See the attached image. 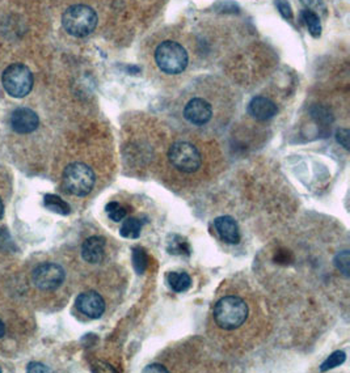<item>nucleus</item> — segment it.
Masks as SVG:
<instances>
[{
	"label": "nucleus",
	"instance_id": "nucleus-15",
	"mask_svg": "<svg viewBox=\"0 0 350 373\" xmlns=\"http://www.w3.org/2000/svg\"><path fill=\"white\" fill-rule=\"evenodd\" d=\"M168 283L175 292H185L186 290H189L192 279L186 272H170L168 275Z\"/></svg>",
	"mask_w": 350,
	"mask_h": 373
},
{
	"label": "nucleus",
	"instance_id": "nucleus-5",
	"mask_svg": "<svg viewBox=\"0 0 350 373\" xmlns=\"http://www.w3.org/2000/svg\"><path fill=\"white\" fill-rule=\"evenodd\" d=\"M95 173L88 165L75 163L68 165L63 173V183L67 192L77 197H86L95 186Z\"/></svg>",
	"mask_w": 350,
	"mask_h": 373
},
{
	"label": "nucleus",
	"instance_id": "nucleus-14",
	"mask_svg": "<svg viewBox=\"0 0 350 373\" xmlns=\"http://www.w3.org/2000/svg\"><path fill=\"white\" fill-rule=\"evenodd\" d=\"M44 206L47 210L57 213L59 215H68L71 213L70 206L54 194H46L44 198Z\"/></svg>",
	"mask_w": 350,
	"mask_h": 373
},
{
	"label": "nucleus",
	"instance_id": "nucleus-18",
	"mask_svg": "<svg viewBox=\"0 0 350 373\" xmlns=\"http://www.w3.org/2000/svg\"><path fill=\"white\" fill-rule=\"evenodd\" d=\"M133 265L138 274H143L148 265V257L146 251L142 248H134L133 250Z\"/></svg>",
	"mask_w": 350,
	"mask_h": 373
},
{
	"label": "nucleus",
	"instance_id": "nucleus-2",
	"mask_svg": "<svg viewBox=\"0 0 350 373\" xmlns=\"http://www.w3.org/2000/svg\"><path fill=\"white\" fill-rule=\"evenodd\" d=\"M248 317V306L237 296H226L221 299L214 309L216 324L225 330L240 328Z\"/></svg>",
	"mask_w": 350,
	"mask_h": 373
},
{
	"label": "nucleus",
	"instance_id": "nucleus-12",
	"mask_svg": "<svg viewBox=\"0 0 350 373\" xmlns=\"http://www.w3.org/2000/svg\"><path fill=\"white\" fill-rule=\"evenodd\" d=\"M214 226L218 235L228 244H239L240 232L237 223L231 216H219L214 220Z\"/></svg>",
	"mask_w": 350,
	"mask_h": 373
},
{
	"label": "nucleus",
	"instance_id": "nucleus-22",
	"mask_svg": "<svg viewBox=\"0 0 350 373\" xmlns=\"http://www.w3.org/2000/svg\"><path fill=\"white\" fill-rule=\"evenodd\" d=\"M301 1L305 6V10H310L315 13L319 12V13L327 15V7H326L324 0H301Z\"/></svg>",
	"mask_w": 350,
	"mask_h": 373
},
{
	"label": "nucleus",
	"instance_id": "nucleus-24",
	"mask_svg": "<svg viewBox=\"0 0 350 373\" xmlns=\"http://www.w3.org/2000/svg\"><path fill=\"white\" fill-rule=\"evenodd\" d=\"M276 6H277L280 13L283 15V19H286V20L293 19V10H292V6L287 0H276Z\"/></svg>",
	"mask_w": 350,
	"mask_h": 373
},
{
	"label": "nucleus",
	"instance_id": "nucleus-25",
	"mask_svg": "<svg viewBox=\"0 0 350 373\" xmlns=\"http://www.w3.org/2000/svg\"><path fill=\"white\" fill-rule=\"evenodd\" d=\"M349 130L348 129H340L336 133V139L340 144L345 149H349Z\"/></svg>",
	"mask_w": 350,
	"mask_h": 373
},
{
	"label": "nucleus",
	"instance_id": "nucleus-4",
	"mask_svg": "<svg viewBox=\"0 0 350 373\" xmlns=\"http://www.w3.org/2000/svg\"><path fill=\"white\" fill-rule=\"evenodd\" d=\"M1 83L10 96L15 99H23L33 88V74L26 66L16 63L4 69Z\"/></svg>",
	"mask_w": 350,
	"mask_h": 373
},
{
	"label": "nucleus",
	"instance_id": "nucleus-6",
	"mask_svg": "<svg viewBox=\"0 0 350 373\" xmlns=\"http://www.w3.org/2000/svg\"><path fill=\"white\" fill-rule=\"evenodd\" d=\"M168 158L172 165L184 173L197 172L202 164L200 151L186 142H177L172 144L168 151Z\"/></svg>",
	"mask_w": 350,
	"mask_h": 373
},
{
	"label": "nucleus",
	"instance_id": "nucleus-7",
	"mask_svg": "<svg viewBox=\"0 0 350 373\" xmlns=\"http://www.w3.org/2000/svg\"><path fill=\"white\" fill-rule=\"evenodd\" d=\"M32 281L42 291H54L65 281V270L57 263H44L34 270Z\"/></svg>",
	"mask_w": 350,
	"mask_h": 373
},
{
	"label": "nucleus",
	"instance_id": "nucleus-21",
	"mask_svg": "<svg viewBox=\"0 0 350 373\" xmlns=\"http://www.w3.org/2000/svg\"><path fill=\"white\" fill-rule=\"evenodd\" d=\"M349 251L344 250L339 253L335 258V265L339 269L340 272H342L345 276H349Z\"/></svg>",
	"mask_w": 350,
	"mask_h": 373
},
{
	"label": "nucleus",
	"instance_id": "nucleus-26",
	"mask_svg": "<svg viewBox=\"0 0 350 373\" xmlns=\"http://www.w3.org/2000/svg\"><path fill=\"white\" fill-rule=\"evenodd\" d=\"M218 7H221L219 8V11L222 12H231V13H235V10H239L237 8V4L235 3H232V1H226V3H219L218 4Z\"/></svg>",
	"mask_w": 350,
	"mask_h": 373
},
{
	"label": "nucleus",
	"instance_id": "nucleus-3",
	"mask_svg": "<svg viewBox=\"0 0 350 373\" xmlns=\"http://www.w3.org/2000/svg\"><path fill=\"white\" fill-rule=\"evenodd\" d=\"M155 62L159 69L168 75L181 74L189 62L184 46L175 41H164L155 50Z\"/></svg>",
	"mask_w": 350,
	"mask_h": 373
},
{
	"label": "nucleus",
	"instance_id": "nucleus-16",
	"mask_svg": "<svg viewBox=\"0 0 350 373\" xmlns=\"http://www.w3.org/2000/svg\"><path fill=\"white\" fill-rule=\"evenodd\" d=\"M302 17H303V22H305L310 34L314 38H319L321 35V23H320L319 15L315 12L310 11V10H305L302 12Z\"/></svg>",
	"mask_w": 350,
	"mask_h": 373
},
{
	"label": "nucleus",
	"instance_id": "nucleus-30",
	"mask_svg": "<svg viewBox=\"0 0 350 373\" xmlns=\"http://www.w3.org/2000/svg\"><path fill=\"white\" fill-rule=\"evenodd\" d=\"M3 214H4V204H3L1 199H0V219L3 217Z\"/></svg>",
	"mask_w": 350,
	"mask_h": 373
},
{
	"label": "nucleus",
	"instance_id": "nucleus-11",
	"mask_svg": "<svg viewBox=\"0 0 350 373\" xmlns=\"http://www.w3.org/2000/svg\"><path fill=\"white\" fill-rule=\"evenodd\" d=\"M248 112L257 121H268L277 114L278 108L269 99L257 96V97H253L249 102Z\"/></svg>",
	"mask_w": 350,
	"mask_h": 373
},
{
	"label": "nucleus",
	"instance_id": "nucleus-9",
	"mask_svg": "<svg viewBox=\"0 0 350 373\" xmlns=\"http://www.w3.org/2000/svg\"><path fill=\"white\" fill-rule=\"evenodd\" d=\"M40 124L38 115L29 108H17L11 114V127L19 134H31Z\"/></svg>",
	"mask_w": 350,
	"mask_h": 373
},
{
	"label": "nucleus",
	"instance_id": "nucleus-17",
	"mask_svg": "<svg viewBox=\"0 0 350 373\" xmlns=\"http://www.w3.org/2000/svg\"><path fill=\"white\" fill-rule=\"evenodd\" d=\"M143 223L136 219V217H129L124 222V224L121 226V236L126 238H138L141 236V231H142Z\"/></svg>",
	"mask_w": 350,
	"mask_h": 373
},
{
	"label": "nucleus",
	"instance_id": "nucleus-31",
	"mask_svg": "<svg viewBox=\"0 0 350 373\" xmlns=\"http://www.w3.org/2000/svg\"><path fill=\"white\" fill-rule=\"evenodd\" d=\"M0 372H1V368H0Z\"/></svg>",
	"mask_w": 350,
	"mask_h": 373
},
{
	"label": "nucleus",
	"instance_id": "nucleus-1",
	"mask_svg": "<svg viewBox=\"0 0 350 373\" xmlns=\"http://www.w3.org/2000/svg\"><path fill=\"white\" fill-rule=\"evenodd\" d=\"M97 13L84 4H75L68 7L62 16V25L70 35L87 37L97 26Z\"/></svg>",
	"mask_w": 350,
	"mask_h": 373
},
{
	"label": "nucleus",
	"instance_id": "nucleus-10",
	"mask_svg": "<svg viewBox=\"0 0 350 373\" xmlns=\"http://www.w3.org/2000/svg\"><path fill=\"white\" fill-rule=\"evenodd\" d=\"M77 308L90 318H100L105 312V301L96 292H84L77 299Z\"/></svg>",
	"mask_w": 350,
	"mask_h": 373
},
{
	"label": "nucleus",
	"instance_id": "nucleus-19",
	"mask_svg": "<svg viewBox=\"0 0 350 373\" xmlns=\"http://www.w3.org/2000/svg\"><path fill=\"white\" fill-rule=\"evenodd\" d=\"M345 359H347V355H345L344 351H336L328 358L326 362L321 364L320 370H321V372H326L328 370L336 368V367H339L340 364L345 362Z\"/></svg>",
	"mask_w": 350,
	"mask_h": 373
},
{
	"label": "nucleus",
	"instance_id": "nucleus-8",
	"mask_svg": "<svg viewBox=\"0 0 350 373\" xmlns=\"http://www.w3.org/2000/svg\"><path fill=\"white\" fill-rule=\"evenodd\" d=\"M184 117L188 122L197 126L206 124L213 117V108L204 99H193L184 109Z\"/></svg>",
	"mask_w": 350,
	"mask_h": 373
},
{
	"label": "nucleus",
	"instance_id": "nucleus-28",
	"mask_svg": "<svg viewBox=\"0 0 350 373\" xmlns=\"http://www.w3.org/2000/svg\"><path fill=\"white\" fill-rule=\"evenodd\" d=\"M145 372L167 373L168 372V370L164 368V367L160 365V364H151V365H148L147 368H145Z\"/></svg>",
	"mask_w": 350,
	"mask_h": 373
},
{
	"label": "nucleus",
	"instance_id": "nucleus-27",
	"mask_svg": "<svg viewBox=\"0 0 350 373\" xmlns=\"http://www.w3.org/2000/svg\"><path fill=\"white\" fill-rule=\"evenodd\" d=\"M28 372H49V368L41 363H31L28 365Z\"/></svg>",
	"mask_w": 350,
	"mask_h": 373
},
{
	"label": "nucleus",
	"instance_id": "nucleus-13",
	"mask_svg": "<svg viewBox=\"0 0 350 373\" xmlns=\"http://www.w3.org/2000/svg\"><path fill=\"white\" fill-rule=\"evenodd\" d=\"M105 254V240L100 236L87 238L81 247V256L90 263L102 262Z\"/></svg>",
	"mask_w": 350,
	"mask_h": 373
},
{
	"label": "nucleus",
	"instance_id": "nucleus-29",
	"mask_svg": "<svg viewBox=\"0 0 350 373\" xmlns=\"http://www.w3.org/2000/svg\"><path fill=\"white\" fill-rule=\"evenodd\" d=\"M6 334V328H4V324L0 321V338H3Z\"/></svg>",
	"mask_w": 350,
	"mask_h": 373
},
{
	"label": "nucleus",
	"instance_id": "nucleus-20",
	"mask_svg": "<svg viewBox=\"0 0 350 373\" xmlns=\"http://www.w3.org/2000/svg\"><path fill=\"white\" fill-rule=\"evenodd\" d=\"M106 214L113 220V222H121L126 217V210L121 204L117 202H111L106 204Z\"/></svg>",
	"mask_w": 350,
	"mask_h": 373
},
{
	"label": "nucleus",
	"instance_id": "nucleus-23",
	"mask_svg": "<svg viewBox=\"0 0 350 373\" xmlns=\"http://www.w3.org/2000/svg\"><path fill=\"white\" fill-rule=\"evenodd\" d=\"M177 240H173V241H170V247H168V250L170 253H173V254H182L184 251L189 253V245L186 241H182L179 236H176Z\"/></svg>",
	"mask_w": 350,
	"mask_h": 373
}]
</instances>
